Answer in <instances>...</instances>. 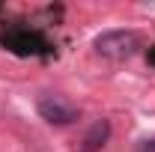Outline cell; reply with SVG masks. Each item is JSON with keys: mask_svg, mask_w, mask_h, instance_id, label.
Wrapping results in <instances>:
<instances>
[{"mask_svg": "<svg viewBox=\"0 0 155 152\" xmlns=\"http://www.w3.org/2000/svg\"><path fill=\"white\" fill-rule=\"evenodd\" d=\"M0 45L9 48L12 54L18 57H30V54H48L51 51V42L42 36L33 27H21V24H12L0 33Z\"/></svg>", "mask_w": 155, "mask_h": 152, "instance_id": "cell-1", "label": "cell"}, {"mask_svg": "<svg viewBox=\"0 0 155 152\" xmlns=\"http://www.w3.org/2000/svg\"><path fill=\"white\" fill-rule=\"evenodd\" d=\"M140 33L134 30H104L96 36V51L107 60H128L140 51Z\"/></svg>", "mask_w": 155, "mask_h": 152, "instance_id": "cell-2", "label": "cell"}, {"mask_svg": "<svg viewBox=\"0 0 155 152\" xmlns=\"http://www.w3.org/2000/svg\"><path fill=\"white\" fill-rule=\"evenodd\" d=\"M36 111L51 125H72L78 119V107L69 98H63V95H42L36 101Z\"/></svg>", "mask_w": 155, "mask_h": 152, "instance_id": "cell-3", "label": "cell"}, {"mask_svg": "<svg viewBox=\"0 0 155 152\" xmlns=\"http://www.w3.org/2000/svg\"><path fill=\"white\" fill-rule=\"evenodd\" d=\"M107 137H110V119H96L87 128V134L81 137L78 152H101L104 143H107Z\"/></svg>", "mask_w": 155, "mask_h": 152, "instance_id": "cell-4", "label": "cell"}, {"mask_svg": "<svg viewBox=\"0 0 155 152\" xmlns=\"http://www.w3.org/2000/svg\"><path fill=\"white\" fill-rule=\"evenodd\" d=\"M140 152H155V137H152V140H146V143L140 146Z\"/></svg>", "mask_w": 155, "mask_h": 152, "instance_id": "cell-5", "label": "cell"}, {"mask_svg": "<svg viewBox=\"0 0 155 152\" xmlns=\"http://www.w3.org/2000/svg\"><path fill=\"white\" fill-rule=\"evenodd\" d=\"M152 63H155V54H152Z\"/></svg>", "mask_w": 155, "mask_h": 152, "instance_id": "cell-6", "label": "cell"}]
</instances>
